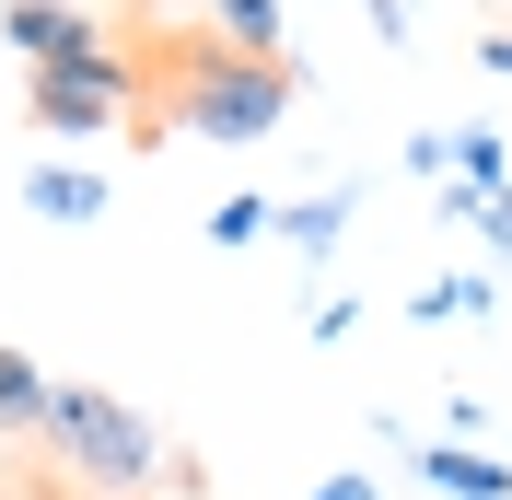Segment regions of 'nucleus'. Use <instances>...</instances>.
<instances>
[{"label": "nucleus", "mask_w": 512, "mask_h": 500, "mask_svg": "<svg viewBox=\"0 0 512 500\" xmlns=\"http://www.w3.org/2000/svg\"><path fill=\"white\" fill-rule=\"evenodd\" d=\"M350 210H361V187H315V198H280V245L326 256L338 233H350Z\"/></svg>", "instance_id": "0eeeda50"}, {"label": "nucleus", "mask_w": 512, "mask_h": 500, "mask_svg": "<svg viewBox=\"0 0 512 500\" xmlns=\"http://www.w3.org/2000/svg\"><path fill=\"white\" fill-rule=\"evenodd\" d=\"M408 454H419V489H443V500H512V466L478 442H408Z\"/></svg>", "instance_id": "39448f33"}, {"label": "nucleus", "mask_w": 512, "mask_h": 500, "mask_svg": "<svg viewBox=\"0 0 512 500\" xmlns=\"http://www.w3.org/2000/svg\"><path fill=\"white\" fill-rule=\"evenodd\" d=\"M443 187H466V198L512 187V152H501V128H454V175H443Z\"/></svg>", "instance_id": "1a4fd4ad"}, {"label": "nucleus", "mask_w": 512, "mask_h": 500, "mask_svg": "<svg viewBox=\"0 0 512 500\" xmlns=\"http://www.w3.org/2000/svg\"><path fill=\"white\" fill-rule=\"evenodd\" d=\"M35 442H47V466H59L70 489H94V500H140V489H163V477H175L163 431H152L128 396H105V384H47Z\"/></svg>", "instance_id": "f03ea898"}, {"label": "nucleus", "mask_w": 512, "mask_h": 500, "mask_svg": "<svg viewBox=\"0 0 512 500\" xmlns=\"http://www.w3.org/2000/svg\"><path fill=\"white\" fill-rule=\"evenodd\" d=\"M478 233H489V256H512V187H489V198H478Z\"/></svg>", "instance_id": "4468645a"}, {"label": "nucleus", "mask_w": 512, "mask_h": 500, "mask_svg": "<svg viewBox=\"0 0 512 500\" xmlns=\"http://www.w3.org/2000/svg\"><path fill=\"white\" fill-rule=\"evenodd\" d=\"M35 419H47V373H35L24 349H0V431L35 442Z\"/></svg>", "instance_id": "9b49d317"}, {"label": "nucleus", "mask_w": 512, "mask_h": 500, "mask_svg": "<svg viewBox=\"0 0 512 500\" xmlns=\"http://www.w3.org/2000/svg\"><path fill=\"white\" fill-rule=\"evenodd\" d=\"M24 210H47V221H94V210H105V175H94V163H35V175H24Z\"/></svg>", "instance_id": "423d86ee"}, {"label": "nucleus", "mask_w": 512, "mask_h": 500, "mask_svg": "<svg viewBox=\"0 0 512 500\" xmlns=\"http://www.w3.org/2000/svg\"><path fill=\"white\" fill-rule=\"evenodd\" d=\"M152 117L245 152V140H268V128L291 117V70L280 59H245V47H222V35H175V47H163V105Z\"/></svg>", "instance_id": "f257e3e1"}, {"label": "nucleus", "mask_w": 512, "mask_h": 500, "mask_svg": "<svg viewBox=\"0 0 512 500\" xmlns=\"http://www.w3.org/2000/svg\"><path fill=\"white\" fill-rule=\"evenodd\" d=\"M0 35L24 70H82V59H128L117 47V0H0Z\"/></svg>", "instance_id": "20e7f679"}, {"label": "nucleus", "mask_w": 512, "mask_h": 500, "mask_svg": "<svg viewBox=\"0 0 512 500\" xmlns=\"http://www.w3.org/2000/svg\"><path fill=\"white\" fill-rule=\"evenodd\" d=\"M373 35H384V47H408V0H373Z\"/></svg>", "instance_id": "2eb2a0df"}, {"label": "nucleus", "mask_w": 512, "mask_h": 500, "mask_svg": "<svg viewBox=\"0 0 512 500\" xmlns=\"http://www.w3.org/2000/svg\"><path fill=\"white\" fill-rule=\"evenodd\" d=\"M0 500H47V477H0Z\"/></svg>", "instance_id": "a211bd4d"}, {"label": "nucleus", "mask_w": 512, "mask_h": 500, "mask_svg": "<svg viewBox=\"0 0 512 500\" xmlns=\"http://www.w3.org/2000/svg\"><path fill=\"white\" fill-rule=\"evenodd\" d=\"M198 12H210V35H222V47L280 59V0H198Z\"/></svg>", "instance_id": "6e6552de"}, {"label": "nucleus", "mask_w": 512, "mask_h": 500, "mask_svg": "<svg viewBox=\"0 0 512 500\" xmlns=\"http://www.w3.org/2000/svg\"><path fill=\"white\" fill-rule=\"evenodd\" d=\"M478 70H501V82H512V35H478Z\"/></svg>", "instance_id": "f3484780"}, {"label": "nucleus", "mask_w": 512, "mask_h": 500, "mask_svg": "<svg viewBox=\"0 0 512 500\" xmlns=\"http://www.w3.org/2000/svg\"><path fill=\"white\" fill-rule=\"evenodd\" d=\"M24 117L47 128V140H105V128L152 117V94H140L128 59H82V70H24Z\"/></svg>", "instance_id": "7ed1b4c3"}, {"label": "nucleus", "mask_w": 512, "mask_h": 500, "mask_svg": "<svg viewBox=\"0 0 512 500\" xmlns=\"http://www.w3.org/2000/svg\"><path fill=\"white\" fill-rule=\"evenodd\" d=\"M408 175H431V187H443V175H454V128H419V140H408Z\"/></svg>", "instance_id": "ddd939ff"}, {"label": "nucleus", "mask_w": 512, "mask_h": 500, "mask_svg": "<svg viewBox=\"0 0 512 500\" xmlns=\"http://www.w3.org/2000/svg\"><path fill=\"white\" fill-rule=\"evenodd\" d=\"M489 303H501V291H489L478 268H454V280H431L408 314H419V326H466V314H489Z\"/></svg>", "instance_id": "f8f14e48"}, {"label": "nucleus", "mask_w": 512, "mask_h": 500, "mask_svg": "<svg viewBox=\"0 0 512 500\" xmlns=\"http://www.w3.org/2000/svg\"><path fill=\"white\" fill-rule=\"evenodd\" d=\"M198 233H210V245H222V256H233V245H268V233H280V198H256V187H233L222 210L198 221Z\"/></svg>", "instance_id": "9d476101"}, {"label": "nucleus", "mask_w": 512, "mask_h": 500, "mask_svg": "<svg viewBox=\"0 0 512 500\" xmlns=\"http://www.w3.org/2000/svg\"><path fill=\"white\" fill-rule=\"evenodd\" d=\"M303 500H373V477H326V489H303Z\"/></svg>", "instance_id": "dca6fc26"}]
</instances>
